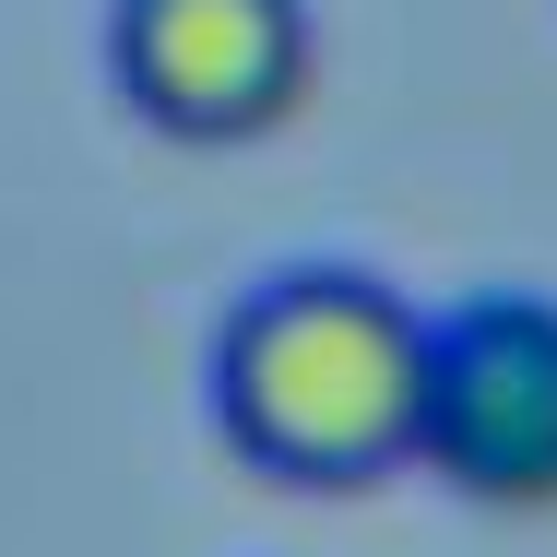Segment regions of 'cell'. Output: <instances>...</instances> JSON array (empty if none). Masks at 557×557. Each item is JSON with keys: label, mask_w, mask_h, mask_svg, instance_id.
Here are the masks:
<instances>
[{"label": "cell", "mask_w": 557, "mask_h": 557, "mask_svg": "<svg viewBox=\"0 0 557 557\" xmlns=\"http://www.w3.org/2000/svg\"><path fill=\"white\" fill-rule=\"evenodd\" d=\"M428 416V309L356 261L261 273L214 333V428L249 474L356 498L416 462Z\"/></svg>", "instance_id": "obj_1"}, {"label": "cell", "mask_w": 557, "mask_h": 557, "mask_svg": "<svg viewBox=\"0 0 557 557\" xmlns=\"http://www.w3.org/2000/svg\"><path fill=\"white\" fill-rule=\"evenodd\" d=\"M416 462L474 510H557V297L498 285L428 321Z\"/></svg>", "instance_id": "obj_2"}, {"label": "cell", "mask_w": 557, "mask_h": 557, "mask_svg": "<svg viewBox=\"0 0 557 557\" xmlns=\"http://www.w3.org/2000/svg\"><path fill=\"white\" fill-rule=\"evenodd\" d=\"M321 24L309 0H108V84L166 143H261L309 108Z\"/></svg>", "instance_id": "obj_3"}]
</instances>
